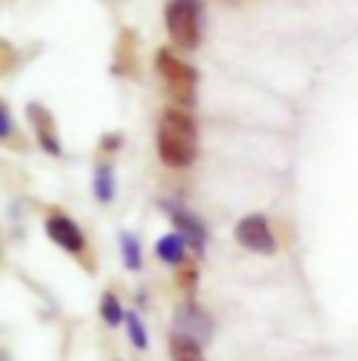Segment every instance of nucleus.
Here are the masks:
<instances>
[{
    "instance_id": "1",
    "label": "nucleus",
    "mask_w": 358,
    "mask_h": 361,
    "mask_svg": "<svg viewBox=\"0 0 358 361\" xmlns=\"http://www.w3.org/2000/svg\"><path fill=\"white\" fill-rule=\"evenodd\" d=\"M157 152L168 169H190L199 154V129L190 109L168 106L157 129Z\"/></svg>"
},
{
    "instance_id": "2",
    "label": "nucleus",
    "mask_w": 358,
    "mask_h": 361,
    "mask_svg": "<svg viewBox=\"0 0 358 361\" xmlns=\"http://www.w3.org/2000/svg\"><path fill=\"white\" fill-rule=\"evenodd\" d=\"M157 73L166 85V90L171 95L174 106H182V109H193L196 106V85H199V73L193 65L177 59L168 48H160L157 51Z\"/></svg>"
},
{
    "instance_id": "3",
    "label": "nucleus",
    "mask_w": 358,
    "mask_h": 361,
    "mask_svg": "<svg viewBox=\"0 0 358 361\" xmlns=\"http://www.w3.org/2000/svg\"><path fill=\"white\" fill-rule=\"evenodd\" d=\"M166 28L179 48L193 51L199 45V0H168Z\"/></svg>"
},
{
    "instance_id": "4",
    "label": "nucleus",
    "mask_w": 358,
    "mask_h": 361,
    "mask_svg": "<svg viewBox=\"0 0 358 361\" xmlns=\"http://www.w3.org/2000/svg\"><path fill=\"white\" fill-rule=\"evenodd\" d=\"M235 241L241 247H247L249 252H258V255H271L277 250V241H274V233L268 227V219L264 213H249L244 216L238 224H235Z\"/></svg>"
},
{
    "instance_id": "5",
    "label": "nucleus",
    "mask_w": 358,
    "mask_h": 361,
    "mask_svg": "<svg viewBox=\"0 0 358 361\" xmlns=\"http://www.w3.org/2000/svg\"><path fill=\"white\" fill-rule=\"evenodd\" d=\"M25 112H28V121H31V126H34V135H37L39 149L48 152L51 157H59V154H62V140H59L56 121H54L51 109L42 106V104H37V101H31Z\"/></svg>"
},
{
    "instance_id": "6",
    "label": "nucleus",
    "mask_w": 358,
    "mask_h": 361,
    "mask_svg": "<svg viewBox=\"0 0 358 361\" xmlns=\"http://www.w3.org/2000/svg\"><path fill=\"white\" fill-rule=\"evenodd\" d=\"M174 334H182V336H190L196 339L199 345L210 339L213 334V319L207 311H202L196 302H182L174 314Z\"/></svg>"
},
{
    "instance_id": "7",
    "label": "nucleus",
    "mask_w": 358,
    "mask_h": 361,
    "mask_svg": "<svg viewBox=\"0 0 358 361\" xmlns=\"http://www.w3.org/2000/svg\"><path fill=\"white\" fill-rule=\"evenodd\" d=\"M45 233L56 247H62L68 252H82L85 250V233L70 216H59L56 213V216L45 219Z\"/></svg>"
},
{
    "instance_id": "8",
    "label": "nucleus",
    "mask_w": 358,
    "mask_h": 361,
    "mask_svg": "<svg viewBox=\"0 0 358 361\" xmlns=\"http://www.w3.org/2000/svg\"><path fill=\"white\" fill-rule=\"evenodd\" d=\"M168 213H171V221H174V227H177V233L185 235V241L196 250V252H204V241H207V233H204V224H202V219L199 216H193L190 210H185L182 204H171V202H166L163 204Z\"/></svg>"
},
{
    "instance_id": "9",
    "label": "nucleus",
    "mask_w": 358,
    "mask_h": 361,
    "mask_svg": "<svg viewBox=\"0 0 358 361\" xmlns=\"http://www.w3.org/2000/svg\"><path fill=\"white\" fill-rule=\"evenodd\" d=\"M187 241H185V235L182 233H168V235H163L160 241H157V258L160 261H166V264H171V267H179L182 261H185V252H187Z\"/></svg>"
},
{
    "instance_id": "10",
    "label": "nucleus",
    "mask_w": 358,
    "mask_h": 361,
    "mask_svg": "<svg viewBox=\"0 0 358 361\" xmlns=\"http://www.w3.org/2000/svg\"><path fill=\"white\" fill-rule=\"evenodd\" d=\"M92 190L98 196L101 204H109L115 199V174L109 163H98L95 166V177H92Z\"/></svg>"
},
{
    "instance_id": "11",
    "label": "nucleus",
    "mask_w": 358,
    "mask_h": 361,
    "mask_svg": "<svg viewBox=\"0 0 358 361\" xmlns=\"http://www.w3.org/2000/svg\"><path fill=\"white\" fill-rule=\"evenodd\" d=\"M135 34L129 28L121 31V42H118V51H115V73H132L135 71Z\"/></svg>"
},
{
    "instance_id": "12",
    "label": "nucleus",
    "mask_w": 358,
    "mask_h": 361,
    "mask_svg": "<svg viewBox=\"0 0 358 361\" xmlns=\"http://www.w3.org/2000/svg\"><path fill=\"white\" fill-rule=\"evenodd\" d=\"M171 359L174 361H204V353H202V345L190 336H182V334H174L171 336Z\"/></svg>"
},
{
    "instance_id": "13",
    "label": "nucleus",
    "mask_w": 358,
    "mask_h": 361,
    "mask_svg": "<svg viewBox=\"0 0 358 361\" xmlns=\"http://www.w3.org/2000/svg\"><path fill=\"white\" fill-rule=\"evenodd\" d=\"M121 255H123V267L129 271H137L143 267V252H140V241L132 233H121Z\"/></svg>"
},
{
    "instance_id": "14",
    "label": "nucleus",
    "mask_w": 358,
    "mask_h": 361,
    "mask_svg": "<svg viewBox=\"0 0 358 361\" xmlns=\"http://www.w3.org/2000/svg\"><path fill=\"white\" fill-rule=\"evenodd\" d=\"M101 319L106 322V325H121V322H126V314H123V308H121V300L112 294V291H106L104 297H101Z\"/></svg>"
},
{
    "instance_id": "15",
    "label": "nucleus",
    "mask_w": 358,
    "mask_h": 361,
    "mask_svg": "<svg viewBox=\"0 0 358 361\" xmlns=\"http://www.w3.org/2000/svg\"><path fill=\"white\" fill-rule=\"evenodd\" d=\"M126 331H129V339H132V345L137 348V350H146L149 348V334H146V328H143V319L132 311V314H126Z\"/></svg>"
},
{
    "instance_id": "16",
    "label": "nucleus",
    "mask_w": 358,
    "mask_h": 361,
    "mask_svg": "<svg viewBox=\"0 0 358 361\" xmlns=\"http://www.w3.org/2000/svg\"><path fill=\"white\" fill-rule=\"evenodd\" d=\"M177 283L185 291H193V288H196V267H185V269L177 274Z\"/></svg>"
},
{
    "instance_id": "17",
    "label": "nucleus",
    "mask_w": 358,
    "mask_h": 361,
    "mask_svg": "<svg viewBox=\"0 0 358 361\" xmlns=\"http://www.w3.org/2000/svg\"><path fill=\"white\" fill-rule=\"evenodd\" d=\"M0 121H3V123H0V137H3V140H8V135H11V126H14V123H11V109H8L6 104L0 106Z\"/></svg>"
},
{
    "instance_id": "18",
    "label": "nucleus",
    "mask_w": 358,
    "mask_h": 361,
    "mask_svg": "<svg viewBox=\"0 0 358 361\" xmlns=\"http://www.w3.org/2000/svg\"><path fill=\"white\" fill-rule=\"evenodd\" d=\"M115 149V146H121V137H104V149Z\"/></svg>"
}]
</instances>
